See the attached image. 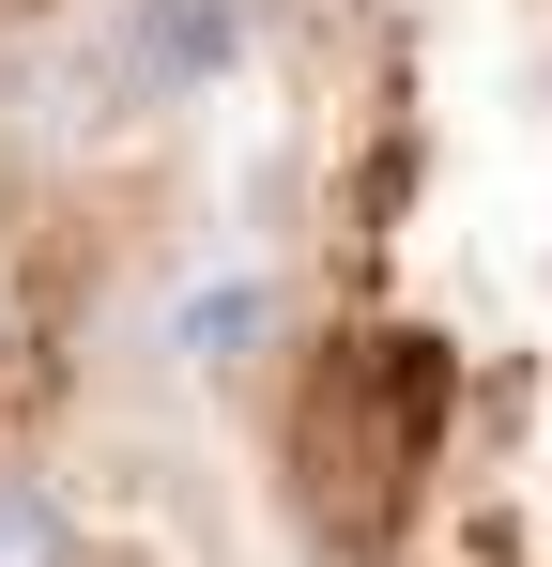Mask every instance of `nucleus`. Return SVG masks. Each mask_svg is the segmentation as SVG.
Instances as JSON below:
<instances>
[{"label":"nucleus","instance_id":"f257e3e1","mask_svg":"<svg viewBox=\"0 0 552 567\" xmlns=\"http://www.w3.org/2000/svg\"><path fill=\"white\" fill-rule=\"evenodd\" d=\"M292 230L262 522L292 567H552V0H262Z\"/></svg>","mask_w":552,"mask_h":567},{"label":"nucleus","instance_id":"f03ea898","mask_svg":"<svg viewBox=\"0 0 552 567\" xmlns=\"http://www.w3.org/2000/svg\"><path fill=\"white\" fill-rule=\"evenodd\" d=\"M47 16H62V0H0V47H31V31H47Z\"/></svg>","mask_w":552,"mask_h":567}]
</instances>
